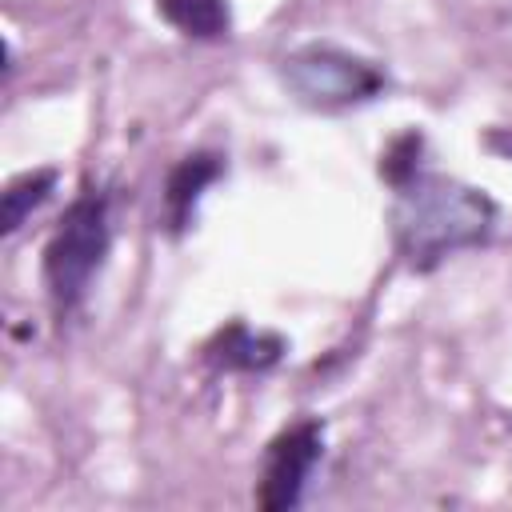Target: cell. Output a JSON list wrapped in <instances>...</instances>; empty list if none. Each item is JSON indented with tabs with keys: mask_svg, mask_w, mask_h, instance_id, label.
I'll use <instances>...</instances> for the list:
<instances>
[{
	"mask_svg": "<svg viewBox=\"0 0 512 512\" xmlns=\"http://www.w3.org/2000/svg\"><path fill=\"white\" fill-rule=\"evenodd\" d=\"M392 220H396V244L404 260L428 272L444 256L488 240L496 204L468 184H456L444 176H416L400 188V204Z\"/></svg>",
	"mask_w": 512,
	"mask_h": 512,
	"instance_id": "1",
	"label": "cell"
},
{
	"mask_svg": "<svg viewBox=\"0 0 512 512\" xmlns=\"http://www.w3.org/2000/svg\"><path fill=\"white\" fill-rule=\"evenodd\" d=\"M104 256H108V200L88 192L68 208L64 224L52 232L44 248V284L56 308L80 304Z\"/></svg>",
	"mask_w": 512,
	"mask_h": 512,
	"instance_id": "2",
	"label": "cell"
},
{
	"mask_svg": "<svg viewBox=\"0 0 512 512\" xmlns=\"http://www.w3.org/2000/svg\"><path fill=\"white\" fill-rule=\"evenodd\" d=\"M284 84L308 108H348L372 100L384 88V76L352 52L308 44L284 60Z\"/></svg>",
	"mask_w": 512,
	"mask_h": 512,
	"instance_id": "3",
	"label": "cell"
},
{
	"mask_svg": "<svg viewBox=\"0 0 512 512\" xmlns=\"http://www.w3.org/2000/svg\"><path fill=\"white\" fill-rule=\"evenodd\" d=\"M324 452V428L316 420H300L288 432H280L264 452V472L256 488V504L264 512L296 508L304 496V484Z\"/></svg>",
	"mask_w": 512,
	"mask_h": 512,
	"instance_id": "4",
	"label": "cell"
},
{
	"mask_svg": "<svg viewBox=\"0 0 512 512\" xmlns=\"http://www.w3.org/2000/svg\"><path fill=\"white\" fill-rule=\"evenodd\" d=\"M220 176V160L216 156H188L184 164H176V172L168 176L164 188V208H168V224L180 232L192 220V208L200 200V192Z\"/></svg>",
	"mask_w": 512,
	"mask_h": 512,
	"instance_id": "5",
	"label": "cell"
},
{
	"mask_svg": "<svg viewBox=\"0 0 512 512\" xmlns=\"http://www.w3.org/2000/svg\"><path fill=\"white\" fill-rule=\"evenodd\" d=\"M160 16L196 40H220L232 28L228 0H156Z\"/></svg>",
	"mask_w": 512,
	"mask_h": 512,
	"instance_id": "6",
	"label": "cell"
},
{
	"mask_svg": "<svg viewBox=\"0 0 512 512\" xmlns=\"http://www.w3.org/2000/svg\"><path fill=\"white\" fill-rule=\"evenodd\" d=\"M280 336H268V332H248L244 324H232L224 336H220V348H216V360L224 368H244V372H260V368H272L280 360Z\"/></svg>",
	"mask_w": 512,
	"mask_h": 512,
	"instance_id": "7",
	"label": "cell"
},
{
	"mask_svg": "<svg viewBox=\"0 0 512 512\" xmlns=\"http://www.w3.org/2000/svg\"><path fill=\"white\" fill-rule=\"evenodd\" d=\"M52 188H56V172H52V168L24 172L20 180H12V184L4 188V212H0V228H4V232H16V228L24 224V216L48 200V192H52Z\"/></svg>",
	"mask_w": 512,
	"mask_h": 512,
	"instance_id": "8",
	"label": "cell"
},
{
	"mask_svg": "<svg viewBox=\"0 0 512 512\" xmlns=\"http://www.w3.org/2000/svg\"><path fill=\"white\" fill-rule=\"evenodd\" d=\"M420 148H424V140L416 136V132H408V136H400L384 156H380V176L392 184V188H404L408 180H416L420 176Z\"/></svg>",
	"mask_w": 512,
	"mask_h": 512,
	"instance_id": "9",
	"label": "cell"
}]
</instances>
